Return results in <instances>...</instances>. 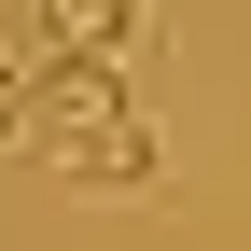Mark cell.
<instances>
[{
  "label": "cell",
  "instance_id": "cell-1",
  "mask_svg": "<svg viewBox=\"0 0 251 251\" xmlns=\"http://www.w3.org/2000/svg\"><path fill=\"white\" fill-rule=\"evenodd\" d=\"M126 126H140V112H126V70H84V56H56L42 98H28V140H42L56 168H84V153L126 140Z\"/></svg>",
  "mask_w": 251,
  "mask_h": 251
},
{
  "label": "cell",
  "instance_id": "cell-4",
  "mask_svg": "<svg viewBox=\"0 0 251 251\" xmlns=\"http://www.w3.org/2000/svg\"><path fill=\"white\" fill-rule=\"evenodd\" d=\"M28 98H42V84H28V70H14V56H0V153H14V140H28Z\"/></svg>",
  "mask_w": 251,
  "mask_h": 251
},
{
  "label": "cell",
  "instance_id": "cell-3",
  "mask_svg": "<svg viewBox=\"0 0 251 251\" xmlns=\"http://www.w3.org/2000/svg\"><path fill=\"white\" fill-rule=\"evenodd\" d=\"M153 181H168V153H153V126H126V140H98V153L70 168V196H84V209H98V196L126 209V196H153Z\"/></svg>",
  "mask_w": 251,
  "mask_h": 251
},
{
  "label": "cell",
  "instance_id": "cell-2",
  "mask_svg": "<svg viewBox=\"0 0 251 251\" xmlns=\"http://www.w3.org/2000/svg\"><path fill=\"white\" fill-rule=\"evenodd\" d=\"M42 42H56V56H84V70H140V56H153V14H126V0H56Z\"/></svg>",
  "mask_w": 251,
  "mask_h": 251
}]
</instances>
